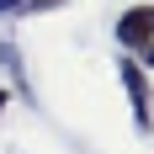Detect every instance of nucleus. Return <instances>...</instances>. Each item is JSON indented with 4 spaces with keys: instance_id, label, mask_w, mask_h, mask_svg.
<instances>
[{
    "instance_id": "obj_4",
    "label": "nucleus",
    "mask_w": 154,
    "mask_h": 154,
    "mask_svg": "<svg viewBox=\"0 0 154 154\" xmlns=\"http://www.w3.org/2000/svg\"><path fill=\"white\" fill-rule=\"evenodd\" d=\"M64 0H21V11L16 16H43V11H59Z\"/></svg>"
},
{
    "instance_id": "obj_6",
    "label": "nucleus",
    "mask_w": 154,
    "mask_h": 154,
    "mask_svg": "<svg viewBox=\"0 0 154 154\" xmlns=\"http://www.w3.org/2000/svg\"><path fill=\"white\" fill-rule=\"evenodd\" d=\"M21 11V0H0V16H16Z\"/></svg>"
},
{
    "instance_id": "obj_2",
    "label": "nucleus",
    "mask_w": 154,
    "mask_h": 154,
    "mask_svg": "<svg viewBox=\"0 0 154 154\" xmlns=\"http://www.w3.org/2000/svg\"><path fill=\"white\" fill-rule=\"evenodd\" d=\"M149 37H154V5H149V0H138V5H128V11L117 16V48L138 53Z\"/></svg>"
},
{
    "instance_id": "obj_1",
    "label": "nucleus",
    "mask_w": 154,
    "mask_h": 154,
    "mask_svg": "<svg viewBox=\"0 0 154 154\" xmlns=\"http://www.w3.org/2000/svg\"><path fill=\"white\" fill-rule=\"evenodd\" d=\"M117 80H122L128 101H133V128H138V133H154V91H149L143 64L138 59H117Z\"/></svg>"
},
{
    "instance_id": "obj_5",
    "label": "nucleus",
    "mask_w": 154,
    "mask_h": 154,
    "mask_svg": "<svg viewBox=\"0 0 154 154\" xmlns=\"http://www.w3.org/2000/svg\"><path fill=\"white\" fill-rule=\"evenodd\" d=\"M138 59H143V64H149V69H154V37H149V43L138 48Z\"/></svg>"
},
{
    "instance_id": "obj_7",
    "label": "nucleus",
    "mask_w": 154,
    "mask_h": 154,
    "mask_svg": "<svg viewBox=\"0 0 154 154\" xmlns=\"http://www.w3.org/2000/svg\"><path fill=\"white\" fill-rule=\"evenodd\" d=\"M5 101H11V96H5V91H0V117H5Z\"/></svg>"
},
{
    "instance_id": "obj_3",
    "label": "nucleus",
    "mask_w": 154,
    "mask_h": 154,
    "mask_svg": "<svg viewBox=\"0 0 154 154\" xmlns=\"http://www.w3.org/2000/svg\"><path fill=\"white\" fill-rule=\"evenodd\" d=\"M0 64H5V75L16 80V91H21V96L32 101V80H27V64H21V53H16V43H5V37H0Z\"/></svg>"
}]
</instances>
